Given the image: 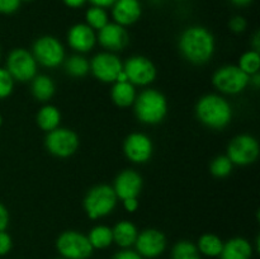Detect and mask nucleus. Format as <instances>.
I'll use <instances>...</instances> for the list:
<instances>
[{"instance_id": "1", "label": "nucleus", "mask_w": 260, "mask_h": 259, "mask_svg": "<svg viewBox=\"0 0 260 259\" xmlns=\"http://www.w3.org/2000/svg\"><path fill=\"white\" fill-rule=\"evenodd\" d=\"M178 46L185 60L196 65H202L212 58L216 42L213 35L207 28L192 25L183 30Z\"/></svg>"}, {"instance_id": "2", "label": "nucleus", "mask_w": 260, "mask_h": 259, "mask_svg": "<svg viewBox=\"0 0 260 259\" xmlns=\"http://www.w3.org/2000/svg\"><path fill=\"white\" fill-rule=\"evenodd\" d=\"M196 116L208 128L222 130L231 122V104L217 94H206L196 104Z\"/></svg>"}, {"instance_id": "3", "label": "nucleus", "mask_w": 260, "mask_h": 259, "mask_svg": "<svg viewBox=\"0 0 260 259\" xmlns=\"http://www.w3.org/2000/svg\"><path fill=\"white\" fill-rule=\"evenodd\" d=\"M135 116L141 123L157 124L168 114V101L164 94L155 89H145L134 102Z\"/></svg>"}, {"instance_id": "4", "label": "nucleus", "mask_w": 260, "mask_h": 259, "mask_svg": "<svg viewBox=\"0 0 260 259\" xmlns=\"http://www.w3.org/2000/svg\"><path fill=\"white\" fill-rule=\"evenodd\" d=\"M117 196L113 187L108 184H98L90 188L84 197V210L91 220L111 215L117 206Z\"/></svg>"}, {"instance_id": "5", "label": "nucleus", "mask_w": 260, "mask_h": 259, "mask_svg": "<svg viewBox=\"0 0 260 259\" xmlns=\"http://www.w3.org/2000/svg\"><path fill=\"white\" fill-rule=\"evenodd\" d=\"M56 249L65 259H89L94 251L88 236L75 230L61 233L56 240Z\"/></svg>"}, {"instance_id": "6", "label": "nucleus", "mask_w": 260, "mask_h": 259, "mask_svg": "<svg viewBox=\"0 0 260 259\" xmlns=\"http://www.w3.org/2000/svg\"><path fill=\"white\" fill-rule=\"evenodd\" d=\"M250 76L246 75L238 65H225L216 70L212 76V84L218 91L230 95L241 93L246 89Z\"/></svg>"}, {"instance_id": "7", "label": "nucleus", "mask_w": 260, "mask_h": 259, "mask_svg": "<svg viewBox=\"0 0 260 259\" xmlns=\"http://www.w3.org/2000/svg\"><path fill=\"white\" fill-rule=\"evenodd\" d=\"M32 55L37 63L48 69H55L65 61V48L53 36H42L33 43Z\"/></svg>"}, {"instance_id": "8", "label": "nucleus", "mask_w": 260, "mask_h": 259, "mask_svg": "<svg viewBox=\"0 0 260 259\" xmlns=\"http://www.w3.org/2000/svg\"><path fill=\"white\" fill-rule=\"evenodd\" d=\"M259 142L251 135H238L230 141L226 156L234 165L246 167L256 161L259 156Z\"/></svg>"}, {"instance_id": "9", "label": "nucleus", "mask_w": 260, "mask_h": 259, "mask_svg": "<svg viewBox=\"0 0 260 259\" xmlns=\"http://www.w3.org/2000/svg\"><path fill=\"white\" fill-rule=\"evenodd\" d=\"M7 70L14 81H30L37 75V61L32 52L24 48H15L8 55Z\"/></svg>"}, {"instance_id": "10", "label": "nucleus", "mask_w": 260, "mask_h": 259, "mask_svg": "<svg viewBox=\"0 0 260 259\" xmlns=\"http://www.w3.org/2000/svg\"><path fill=\"white\" fill-rule=\"evenodd\" d=\"M45 146L51 155L63 159L75 154L79 147V136L73 130L57 127L47 132Z\"/></svg>"}, {"instance_id": "11", "label": "nucleus", "mask_w": 260, "mask_h": 259, "mask_svg": "<svg viewBox=\"0 0 260 259\" xmlns=\"http://www.w3.org/2000/svg\"><path fill=\"white\" fill-rule=\"evenodd\" d=\"M123 71L132 85L146 86L156 79V68L154 62L145 56H131L123 63Z\"/></svg>"}, {"instance_id": "12", "label": "nucleus", "mask_w": 260, "mask_h": 259, "mask_svg": "<svg viewBox=\"0 0 260 259\" xmlns=\"http://www.w3.org/2000/svg\"><path fill=\"white\" fill-rule=\"evenodd\" d=\"M94 78L102 83H116L118 74L123 70V63L112 52H99L89 62Z\"/></svg>"}, {"instance_id": "13", "label": "nucleus", "mask_w": 260, "mask_h": 259, "mask_svg": "<svg viewBox=\"0 0 260 259\" xmlns=\"http://www.w3.org/2000/svg\"><path fill=\"white\" fill-rule=\"evenodd\" d=\"M167 244V236L161 231L157 229H146L139 233L135 248L142 258L155 259L164 253Z\"/></svg>"}, {"instance_id": "14", "label": "nucleus", "mask_w": 260, "mask_h": 259, "mask_svg": "<svg viewBox=\"0 0 260 259\" xmlns=\"http://www.w3.org/2000/svg\"><path fill=\"white\" fill-rule=\"evenodd\" d=\"M123 152L129 161L135 164H145L151 159L154 145L147 135L134 132L124 139Z\"/></svg>"}, {"instance_id": "15", "label": "nucleus", "mask_w": 260, "mask_h": 259, "mask_svg": "<svg viewBox=\"0 0 260 259\" xmlns=\"http://www.w3.org/2000/svg\"><path fill=\"white\" fill-rule=\"evenodd\" d=\"M144 180L142 177L134 169H126L119 173L114 179L113 189L117 198L127 200V198H137L142 190Z\"/></svg>"}, {"instance_id": "16", "label": "nucleus", "mask_w": 260, "mask_h": 259, "mask_svg": "<svg viewBox=\"0 0 260 259\" xmlns=\"http://www.w3.org/2000/svg\"><path fill=\"white\" fill-rule=\"evenodd\" d=\"M96 41L101 43L102 47L108 50V52H117L126 48L129 42V37L126 28L117 23H108L98 30Z\"/></svg>"}, {"instance_id": "17", "label": "nucleus", "mask_w": 260, "mask_h": 259, "mask_svg": "<svg viewBox=\"0 0 260 259\" xmlns=\"http://www.w3.org/2000/svg\"><path fill=\"white\" fill-rule=\"evenodd\" d=\"M68 43L76 52H89L93 50L96 43L95 30L89 27L86 23H76L69 29Z\"/></svg>"}, {"instance_id": "18", "label": "nucleus", "mask_w": 260, "mask_h": 259, "mask_svg": "<svg viewBox=\"0 0 260 259\" xmlns=\"http://www.w3.org/2000/svg\"><path fill=\"white\" fill-rule=\"evenodd\" d=\"M142 5L140 0H117L112 7V17L114 23L128 27L141 18Z\"/></svg>"}, {"instance_id": "19", "label": "nucleus", "mask_w": 260, "mask_h": 259, "mask_svg": "<svg viewBox=\"0 0 260 259\" xmlns=\"http://www.w3.org/2000/svg\"><path fill=\"white\" fill-rule=\"evenodd\" d=\"M253 253L254 248L250 241L245 238L236 236L223 243L220 259H251Z\"/></svg>"}, {"instance_id": "20", "label": "nucleus", "mask_w": 260, "mask_h": 259, "mask_svg": "<svg viewBox=\"0 0 260 259\" xmlns=\"http://www.w3.org/2000/svg\"><path fill=\"white\" fill-rule=\"evenodd\" d=\"M112 233H113V243H116L121 249H129L134 246L139 235L136 225L127 220H122L116 223V226L112 229Z\"/></svg>"}, {"instance_id": "21", "label": "nucleus", "mask_w": 260, "mask_h": 259, "mask_svg": "<svg viewBox=\"0 0 260 259\" xmlns=\"http://www.w3.org/2000/svg\"><path fill=\"white\" fill-rule=\"evenodd\" d=\"M136 89L129 81H116L112 86L111 98L117 107L127 108L132 106L136 99Z\"/></svg>"}, {"instance_id": "22", "label": "nucleus", "mask_w": 260, "mask_h": 259, "mask_svg": "<svg viewBox=\"0 0 260 259\" xmlns=\"http://www.w3.org/2000/svg\"><path fill=\"white\" fill-rule=\"evenodd\" d=\"M30 84V91L33 98L38 102H48L55 95L56 86L52 79L47 75H36L32 79Z\"/></svg>"}, {"instance_id": "23", "label": "nucleus", "mask_w": 260, "mask_h": 259, "mask_svg": "<svg viewBox=\"0 0 260 259\" xmlns=\"http://www.w3.org/2000/svg\"><path fill=\"white\" fill-rule=\"evenodd\" d=\"M36 121H37L38 127H40L42 131L50 132L60 126L61 113L60 111H58L57 107L51 106V104H46V106H43L42 108L38 111L37 116H36Z\"/></svg>"}, {"instance_id": "24", "label": "nucleus", "mask_w": 260, "mask_h": 259, "mask_svg": "<svg viewBox=\"0 0 260 259\" xmlns=\"http://www.w3.org/2000/svg\"><path fill=\"white\" fill-rule=\"evenodd\" d=\"M196 245H197L200 254H202V255L210 256V258H217V256H220L221 250H222L223 241L216 234L207 233L200 236Z\"/></svg>"}, {"instance_id": "25", "label": "nucleus", "mask_w": 260, "mask_h": 259, "mask_svg": "<svg viewBox=\"0 0 260 259\" xmlns=\"http://www.w3.org/2000/svg\"><path fill=\"white\" fill-rule=\"evenodd\" d=\"M86 236H88V240L90 245L93 246V249H98V250L109 248L113 244L112 229L106 225L94 226Z\"/></svg>"}, {"instance_id": "26", "label": "nucleus", "mask_w": 260, "mask_h": 259, "mask_svg": "<svg viewBox=\"0 0 260 259\" xmlns=\"http://www.w3.org/2000/svg\"><path fill=\"white\" fill-rule=\"evenodd\" d=\"M65 70L73 78H84L90 71V65L83 55H73L65 61Z\"/></svg>"}, {"instance_id": "27", "label": "nucleus", "mask_w": 260, "mask_h": 259, "mask_svg": "<svg viewBox=\"0 0 260 259\" xmlns=\"http://www.w3.org/2000/svg\"><path fill=\"white\" fill-rule=\"evenodd\" d=\"M85 22L86 24L90 28H93L94 30H99L109 23L108 13H107V10L103 9V8L91 5L85 13Z\"/></svg>"}, {"instance_id": "28", "label": "nucleus", "mask_w": 260, "mask_h": 259, "mask_svg": "<svg viewBox=\"0 0 260 259\" xmlns=\"http://www.w3.org/2000/svg\"><path fill=\"white\" fill-rule=\"evenodd\" d=\"M172 259H201V254L194 243L182 240L173 246Z\"/></svg>"}, {"instance_id": "29", "label": "nucleus", "mask_w": 260, "mask_h": 259, "mask_svg": "<svg viewBox=\"0 0 260 259\" xmlns=\"http://www.w3.org/2000/svg\"><path fill=\"white\" fill-rule=\"evenodd\" d=\"M238 66L244 71V73L246 74V75H249V76L259 73V69H260L259 51H255V50L246 51L245 53H243V55H241Z\"/></svg>"}, {"instance_id": "30", "label": "nucleus", "mask_w": 260, "mask_h": 259, "mask_svg": "<svg viewBox=\"0 0 260 259\" xmlns=\"http://www.w3.org/2000/svg\"><path fill=\"white\" fill-rule=\"evenodd\" d=\"M234 164L226 155H220L212 160L210 165V172L216 178H226L233 172Z\"/></svg>"}, {"instance_id": "31", "label": "nucleus", "mask_w": 260, "mask_h": 259, "mask_svg": "<svg viewBox=\"0 0 260 259\" xmlns=\"http://www.w3.org/2000/svg\"><path fill=\"white\" fill-rule=\"evenodd\" d=\"M14 79L12 78L7 69L0 68V99H5L13 93Z\"/></svg>"}, {"instance_id": "32", "label": "nucleus", "mask_w": 260, "mask_h": 259, "mask_svg": "<svg viewBox=\"0 0 260 259\" xmlns=\"http://www.w3.org/2000/svg\"><path fill=\"white\" fill-rule=\"evenodd\" d=\"M20 0H0V14H13L20 8Z\"/></svg>"}, {"instance_id": "33", "label": "nucleus", "mask_w": 260, "mask_h": 259, "mask_svg": "<svg viewBox=\"0 0 260 259\" xmlns=\"http://www.w3.org/2000/svg\"><path fill=\"white\" fill-rule=\"evenodd\" d=\"M246 27H248V22H246L245 18L241 17V15H235V17L231 18L230 22H229V28H230L234 33H243L244 30L246 29Z\"/></svg>"}, {"instance_id": "34", "label": "nucleus", "mask_w": 260, "mask_h": 259, "mask_svg": "<svg viewBox=\"0 0 260 259\" xmlns=\"http://www.w3.org/2000/svg\"><path fill=\"white\" fill-rule=\"evenodd\" d=\"M13 240L7 231H0V256H4L12 250Z\"/></svg>"}, {"instance_id": "35", "label": "nucleus", "mask_w": 260, "mask_h": 259, "mask_svg": "<svg viewBox=\"0 0 260 259\" xmlns=\"http://www.w3.org/2000/svg\"><path fill=\"white\" fill-rule=\"evenodd\" d=\"M112 259H144L136 250H132V249H121L119 251H117L113 255Z\"/></svg>"}, {"instance_id": "36", "label": "nucleus", "mask_w": 260, "mask_h": 259, "mask_svg": "<svg viewBox=\"0 0 260 259\" xmlns=\"http://www.w3.org/2000/svg\"><path fill=\"white\" fill-rule=\"evenodd\" d=\"M9 226V212L3 203H0V231H5Z\"/></svg>"}, {"instance_id": "37", "label": "nucleus", "mask_w": 260, "mask_h": 259, "mask_svg": "<svg viewBox=\"0 0 260 259\" xmlns=\"http://www.w3.org/2000/svg\"><path fill=\"white\" fill-rule=\"evenodd\" d=\"M122 202H123L124 210L128 211V212H135L139 208V201H137V198H127V200H123Z\"/></svg>"}, {"instance_id": "38", "label": "nucleus", "mask_w": 260, "mask_h": 259, "mask_svg": "<svg viewBox=\"0 0 260 259\" xmlns=\"http://www.w3.org/2000/svg\"><path fill=\"white\" fill-rule=\"evenodd\" d=\"M91 5L94 7H99V8H103V9H107V8H112L113 7L114 3L117 0H88Z\"/></svg>"}, {"instance_id": "39", "label": "nucleus", "mask_w": 260, "mask_h": 259, "mask_svg": "<svg viewBox=\"0 0 260 259\" xmlns=\"http://www.w3.org/2000/svg\"><path fill=\"white\" fill-rule=\"evenodd\" d=\"M88 0H62L63 4L68 8H71V9H78V8L84 7L86 4Z\"/></svg>"}, {"instance_id": "40", "label": "nucleus", "mask_w": 260, "mask_h": 259, "mask_svg": "<svg viewBox=\"0 0 260 259\" xmlns=\"http://www.w3.org/2000/svg\"><path fill=\"white\" fill-rule=\"evenodd\" d=\"M251 46L254 47V50L259 51L260 50V33L259 30H256L253 36V41H251Z\"/></svg>"}, {"instance_id": "41", "label": "nucleus", "mask_w": 260, "mask_h": 259, "mask_svg": "<svg viewBox=\"0 0 260 259\" xmlns=\"http://www.w3.org/2000/svg\"><path fill=\"white\" fill-rule=\"evenodd\" d=\"M249 84H251V85H253L255 89L260 88V73H256V74H254V75H251Z\"/></svg>"}, {"instance_id": "42", "label": "nucleus", "mask_w": 260, "mask_h": 259, "mask_svg": "<svg viewBox=\"0 0 260 259\" xmlns=\"http://www.w3.org/2000/svg\"><path fill=\"white\" fill-rule=\"evenodd\" d=\"M231 3H233L234 5H236V7H248V5H250L251 3L254 2V0H230Z\"/></svg>"}, {"instance_id": "43", "label": "nucleus", "mask_w": 260, "mask_h": 259, "mask_svg": "<svg viewBox=\"0 0 260 259\" xmlns=\"http://www.w3.org/2000/svg\"><path fill=\"white\" fill-rule=\"evenodd\" d=\"M22 3H29V2H33V0H20Z\"/></svg>"}, {"instance_id": "44", "label": "nucleus", "mask_w": 260, "mask_h": 259, "mask_svg": "<svg viewBox=\"0 0 260 259\" xmlns=\"http://www.w3.org/2000/svg\"><path fill=\"white\" fill-rule=\"evenodd\" d=\"M2 124H3V117L0 116V126H2Z\"/></svg>"}, {"instance_id": "45", "label": "nucleus", "mask_w": 260, "mask_h": 259, "mask_svg": "<svg viewBox=\"0 0 260 259\" xmlns=\"http://www.w3.org/2000/svg\"><path fill=\"white\" fill-rule=\"evenodd\" d=\"M56 259H65V258H62V256H60V258H56Z\"/></svg>"}, {"instance_id": "46", "label": "nucleus", "mask_w": 260, "mask_h": 259, "mask_svg": "<svg viewBox=\"0 0 260 259\" xmlns=\"http://www.w3.org/2000/svg\"><path fill=\"white\" fill-rule=\"evenodd\" d=\"M0 57H2V50H0Z\"/></svg>"}]
</instances>
